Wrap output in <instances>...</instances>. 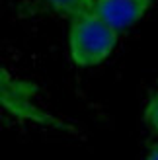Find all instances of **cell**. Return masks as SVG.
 I'll list each match as a JSON object with an SVG mask.
<instances>
[{"instance_id": "1", "label": "cell", "mask_w": 158, "mask_h": 160, "mask_svg": "<svg viewBox=\"0 0 158 160\" xmlns=\"http://www.w3.org/2000/svg\"><path fill=\"white\" fill-rule=\"evenodd\" d=\"M119 41V31L106 23L96 12H86L70 18L68 55L80 68L98 67L111 57Z\"/></svg>"}, {"instance_id": "2", "label": "cell", "mask_w": 158, "mask_h": 160, "mask_svg": "<svg viewBox=\"0 0 158 160\" xmlns=\"http://www.w3.org/2000/svg\"><path fill=\"white\" fill-rule=\"evenodd\" d=\"M39 94V86L31 80H23L14 76L8 68H0V108L10 117L22 123H33L45 129L76 133L74 125L62 121L61 117L53 115L35 102Z\"/></svg>"}, {"instance_id": "3", "label": "cell", "mask_w": 158, "mask_h": 160, "mask_svg": "<svg viewBox=\"0 0 158 160\" xmlns=\"http://www.w3.org/2000/svg\"><path fill=\"white\" fill-rule=\"evenodd\" d=\"M151 8L152 0H94V12L119 33L139 23Z\"/></svg>"}, {"instance_id": "4", "label": "cell", "mask_w": 158, "mask_h": 160, "mask_svg": "<svg viewBox=\"0 0 158 160\" xmlns=\"http://www.w3.org/2000/svg\"><path fill=\"white\" fill-rule=\"evenodd\" d=\"M43 2L51 8L53 12H57L65 18H74L86 12L94 10V0H43Z\"/></svg>"}, {"instance_id": "5", "label": "cell", "mask_w": 158, "mask_h": 160, "mask_svg": "<svg viewBox=\"0 0 158 160\" xmlns=\"http://www.w3.org/2000/svg\"><path fill=\"white\" fill-rule=\"evenodd\" d=\"M143 121L154 135H158V92H154L148 98L146 106L143 109Z\"/></svg>"}, {"instance_id": "6", "label": "cell", "mask_w": 158, "mask_h": 160, "mask_svg": "<svg viewBox=\"0 0 158 160\" xmlns=\"http://www.w3.org/2000/svg\"><path fill=\"white\" fill-rule=\"evenodd\" d=\"M145 160H158V141H154L151 147H148V150H146V156H145Z\"/></svg>"}]
</instances>
